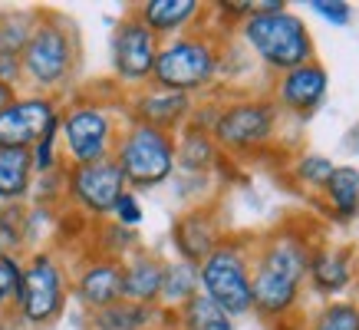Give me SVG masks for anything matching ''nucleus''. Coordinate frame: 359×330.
I'll list each match as a JSON object with an SVG mask.
<instances>
[{
    "mask_svg": "<svg viewBox=\"0 0 359 330\" xmlns=\"http://www.w3.org/2000/svg\"><path fill=\"white\" fill-rule=\"evenodd\" d=\"M327 86H330L327 70L310 60V63L297 66V70H290V73H283V79H280V86L277 89H280L283 106H290V110H297V112H306L327 96Z\"/></svg>",
    "mask_w": 359,
    "mask_h": 330,
    "instance_id": "nucleus-15",
    "label": "nucleus"
},
{
    "mask_svg": "<svg viewBox=\"0 0 359 330\" xmlns=\"http://www.w3.org/2000/svg\"><path fill=\"white\" fill-rule=\"evenodd\" d=\"M178 162H182V169H188V172L208 169V165L215 162V139H211L205 129L191 126L188 136L182 139V145H175V165Z\"/></svg>",
    "mask_w": 359,
    "mask_h": 330,
    "instance_id": "nucleus-25",
    "label": "nucleus"
},
{
    "mask_svg": "<svg viewBox=\"0 0 359 330\" xmlns=\"http://www.w3.org/2000/svg\"><path fill=\"white\" fill-rule=\"evenodd\" d=\"M60 129L66 139V155L73 159V165H89L102 162L112 152V119L102 106L83 103L60 116Z\"/></svg>",
    "mask_w": 359,
    "mask_h": 330,
    "instance_id": "nucleus-9",
    "label": "nucleus"
},
{
    "mask_svg": "<svg viewBox=\"0 0 359 330\" xmlns=\"http://www.w3.org/2000/svg\"><path fill=\"white\" fill-rule=\"evenodd\" d=\"M13 99H17V93H13V86H4V83H0V110H7V106H11Z\"/></svg>",
    "mask_w": 359,
    "mask_h": 330,
    "instance_id": "nucleus-34",
    "label": "nucleus"
},
{
    "mask_svg": "<svg viewBox=\"0 0 359 330\" xmlns=\"http://www.w3.org/2000/svg\"><path fill=\"white\" fill-rule=\"evenodd\" d=\"M330 172H333V162L330 159H323V155H306V159H300V165H297V176L304 178V182H310V185H327Z\"/></svg>",
    "mask_w": 359,
    "mask_h": 330,
    "instance_id": "nucleus-30",
    "label": "nucleus"
},
{
    "mask_svg": "<svg viewBox=\"0 0 359 330\" xmlns=\"http://www.w3.org/2000/svg\"><path fill=\"white\" fill-rule=\"evenodd\" d=\"M20 77V60L17 56H0V83L13 86V79Z\"/></svg>",
    "mask_w": 359,
    "mask_h": 330,
    "instance_id": "nucleus-33",
    "label": "nucleus"
},
{
    "mask_svg": "<svg viewBox=\"0 0 359 330\" xmlns=\"http://www.w3.org/2000/svg\"><path fill=\"white\" fill-rule=\"evenodd\" d=\"M112 215H116V221H119V228H135L142 221V205L139 198H135V192H122L119 202H116V209H112Z\"/></svg>",
    "mask_w": 359,
    "mask_h": 330,
    "instance_id": "nucleus-31",
    "label": "nucleus"
},
{
    "mask_svg": "<svg viewBox=\"0 0 359 330\" xmlns=\"http://www.w3.org/2000/svg\"><path fill=\"white\" fill-rule=\"evenodd\" d=\"M310 277L313 284L323 291V294H339L343 287L353 281V264H349V254L339 251V248H327L316 258H310Z\"/></svg>",
    "mask_w": 359,
    "mask_h": 330,
    "instance_id": "nucleus-19",
    "label": "nucleus"
},
{
    "mask_svg": "<svg viewBox=\"0 0 359 330\" xmlns=\"http://www.w3.org/2000/svg\"><path fill=\"white\" fill-rule=\"evenodd\" d=\"M306 275H310V248L297 235H277L250 271L254 308L267 317L287 314L294 308Z\"/></svg>",
    "mask_w": 359,
    "mask_h": 330,
    "instance_id": "nucleus-1",
    "label": "nucleus"
},
{
    "mask_svg": "<svg viewBox=\"0 0 359 330\" xmlns=\"http://www.w3.org/2000/svg\"><path fill=\"white\" fill-rule=\"evenodd\" d=\"M313 330H359V308L356 304H330L320 310Z\"/></svg>",
    "mask_w": 359,
    "mask_h": 330,
    "instance_id": "nucleus-27",
    "label": "nucleus"
},
{
    "mask_svg": "<svg viewBox=\"0 0 359 330\" xmlns=\"http://www.w3.org/2000/svg\"><path fill=\"white\" fill-rule=\"evenodd\" d=\"M215 73H218V50L205 37H178L172 44L158 46L152 66L155 86L185 93V96L208 86Z\"/></svg>",
    "mask_w": 359,
    "mask_h": 330,
    "instance_id": "nucleus-4",
    "label": "nucleus"
},
{
    "mask_svg": "<svg viewBox=\"0 0 359 330\" xmlns=\"http://www.w3.org/2000/svg\"><path fill=\"white\" fill-rule=\"evenodd\" d=\"M152 320V308H142L132 301H116L109 308L93 310L89 314V327L93 330H145Z\"/></svg>",
    "mask_w": 359,
    "mask_h": 330,
    "instance_id": "nucleus-22",
    "label": "nucleus"
},
{
    "mask_svg": "<svg viewBox=\"0 0 359 330\" xmlns=\"http://www.w3.org/2000/svg\"><path fill=\"white\" fill-rule=\"evenodd\" d=\"M198 11H201L198 0H145L135 17L158 37V33H178L182 27H188L198 17Z\"/></svg>",
    "mask_w": 359,
    "mask_h": 330,
    "instance_id": "nucleus-18",
    "label": "nucleus"
},
{
    "mask_svg": "<svg viewBox=\"0 0 359 330\" xmlns=\"http://www.w3.org/2000/svg\"><path fill=\"white\" fill-rule=\"evenodd\" d=\"M198 284L201 294L218 304L228 317H241L254 308L250 294V264L238 244H218L198 264Z\"/></svg>",
    "mask_w": 359,
    "mask_h": 330,
    "instance_id": "nucleus-5",
    "label": "nucleus"
},
{
    "mask_svg": "<svg viewBox=\"0 0 359 330\" xmlns=\"http://www.w3.org/2000/svg\"><path fill=\"white\" fill-rule=\"evenodd\" d=\"M175 244H178V251H182V261L198 268V264L221 244L218 228H215V221L208 218V215L191 211L185 218H178V225H175Z\"/></svg>",
    "mask_w": 359,
    "mask_h": 330,
    "instance_id": "nucleus-17",
    "label": "nucleus"
},
{
    "mask_svg": "<svg viewBox=\"0 0 359 330\" xmlns=\"http://www.w3.org/2000/svg\"><path fill=\"white\" fill-rule=\"evenodd\" d=\"M198 294V268L188 261H175L165 264V277H162V304H175V308H185L188 301Z\"/></svg>",
    "mask_w": 359,
    "mask_h": 330,
    "instance_id": "nucleus-23",
    "label": "nucleus"
},
{
    "mask_svg": "<svg viewBox=\"0 0 359 330\" xmlns=\"http://www.w3.org/2000/svg\"><path fill=\"white\" fill-rule=\"evenodd\" d=\"M56 132H60V122H53V126L40 136V143L30 149L33 172H53V165H56Z\"/></svg>",
    "mask_w": 359,
    "mask_h": 330,
    "instance_id": "nucleus-29",
    "label": "nucleus"
},
{
    "mask_svg": "<svg viewBox=\"0 0 359 330\" xmlns=\"http://www.w3.org/2000/svg\"><path fill=\"white\" fill-rule=\"evenodd\" d=\"M112 162L119 165L126 185L132 188H155L175 172V139L172 132L152 129L145 122H132L122 132Z\"/></svg>",
    "mask_w": 359,
    "mask_h": 330,
    "instance_id": "nucleus-3",
    "label": "nucleus"
},
{
    "mask_svg": "<svg viewBox=\"0 0 359 330\" xmlns=\"http://www.w3.org/2000/svg\"><path fill=\"white\" fill-rule=\"evenodd\" d=\"M36 23H40V17L27 11L0 13V56H17L20 60L23 46H27Z\"/></svg>",
    "mask_w": 359,
    "mask_h": 330,
    "instance_id": "nucleus-24",
    "label": "nucleus"
},
{
    "mask_svg": "<svg viewBox=\"0 0 359 330\" xmlns=\"http://www.w3.org/2000/svg\"><path fill=\"white\" fill-rule=\"evenodd\" d=\"M63 297H66V284H63V271L50 254H36L30 264H23L20 275V291H17V310L20 317L33 327H43L53 317H60L63 310Z\"/></svg>",
    "mask_w": 359,
    "mask_h": 330,
    "instance_id": "nucleus-7",
    "label": "nucleus"
},
{
    "mask_svg": "<svg viewBox=\"0 0 359 330\" xmlns=\"http://www.w3.org/2000/svg\"><path fill=\"white\" fill-rule=\"evenodd\" d=\"M323 20H330V23H337V27H343V23H349V17H353V11H349V4L346 0H313L310 4Z\"/></svg>",
    "mask_w": 359,
    "mask_h": 330,
    "instance_id": "nucleus-32",
    "label": "nucleus"
},
{
    "mask_svg": "<svg viewBox=\"0 0 359 330\" xmlns=\"http://www.w3.org/2000/svg\"><path fill=\"white\" fill-rule=\"evenodd\" d=\"M182 324L185 330H234V320L218 304H211L205 294H195L182 308Z\"/></svg>",
    "mask_w": 359,
    "mask_h": 330,
    "instance_id": "nucleus-26",
    "label": "nucleus"
},
{
    "mask_svg": "<svg viewBox=\"0 0 359 330\" xmlns=\"http://www.w3.org/2000/svg\"><path fill=\"white\" fill-rule=\"evenodd\" d=\"M76 301L89 310H102L122 301V264L112 258L86 264L76 275Z\"/></svg>",
    "mask_w": 359,
    "mask_h": 330,
    "instance_id": "nucleus-13",
    "label": "nucleus"
},
{
    "mask_svg": "<svg viewBox=\"0 0 359 330\" xmlns=\"http://www.w3.org/2000/svg\"><path fill=\"white\" fill-rule=\"evenodd\" d=\"M69 198L76 202L83 211L89 215H109L116 209L119 195L126 192V178H122L119 165L112 159H102V162H89V165H73L69 172Z\"/></svg>",
    "mask_w": 359,
    "mask_h": 330,
    "instance_id": "nucleus-10",
    "label": "nucleus"
},
{
    "mask_svg": "<svg viewBox=\"0 0 359 330\" xmlns=\"http://www.w3.org/2000/svg\"><path fill=\"white\" fill-rule=\"evenodd\" d=\"M73 70V40L56 20H40L20 53V73L36 86H60Z\"/></svg>",
    "mask_w": 359,
    "mask_h": 330,
    "instance_id": "nucleus-6",
    "label": "nucleus"
},
{
    "mask_svg": "<svg viewBox=\"0 0 359 330\" xmlns=\"http://www.w3.org/2000/svg\"><path fill=\"white\" fill-rule=\"evenodd\" d=\"M20 275L23 264L13 258L11 251H0V304H7L20 291Z\"/></svg>",
    "mask_w": 359,
    "mask_h": 330,
    "instance_id": "nucleus-28",
    "label": "nucleus"
},
{
    "mask_svg": "<svg viewBox=\"0 0 359 330\" xmlns=\"http://www.w3.org/2000/svg\"><path fill=\"white\" fill-rule=\"evenodd\" d=\"M271 132H273V106L257 103V99H244V103L224 106L211 122L215 145L228 149V152L257 149V145L271 139Z\"/></svg>",
    "mask_w": 359,
    "mask_h": 330,
    "instance_id": "nucleus-8",
    "label": "nucleus"
},
{
    "mask_svg": "<svg viewBox=\"0 0 359 330\" xmlns=\"http://www.w3.org/2000/svg\"><path fill=\"white\" fill-rule=\"evenodd\" d=\"M188 112H191V96L172 93V89L155 86L135 99V122H145V126L162 132H172L178 122H185Z\"/></svg>",
    "mask_w": 359,
    "mask_h": 330,
    "instance_id": "nucleus-14",
    "label": "nucleus"
},
{
    "mask_svg": "<svg viewBox=\"0 0 359 330\" xmlns=\"http://www.w3.org/2000/svg\"><path fill=\"white\" fill-rule=\"evenodd\" d=\"M53 122H60V110L46 96L13 99L7 110H0V149L30 152Z\"/></svg>",
    "mask_w": 359,
    "mask_h": 330,
    "instance_id": "nucleus-12",
    "label": "nucleus"
},
{
    "mask_svg": "<svg viewBox=\"0 0 359 330\" xmlns=\"http://www.w3.org/2000/svg\"><path fill=\"white\" fill-rule=\"evenodd\" d=\"M33 159L23 149H0V202H17L30 192Z\"/></svg>",
    "mask_w": 359,
    "mask_h": 330,
    "instance_id": "nucleus-20",
    "label": "nucleus"
},
{
    "mask_svg": "<svg viewBox=\"0 0 359 330\" xmlns=\"http://www.w3.org/2000/svg\"><path fill=\"white\" fill-rule=\"evenodd\" d=\"M155 53H158V37L132 13L116 27L112 37V70L126 83H145L152 79Z\"/></svg>",
    "mask_w": 359,
    "mask_h": 330,
    "instance_id": "nucleus-11",
    "label": "nucleus"
},
{
    "mask_svg": "<svg viewBox=\"0 0 359 330\" xmlns=\"http://www.w3.org/2000/svg\"><path fill=\"white\" fill-rule=\"evenodd\" d=\"M323 195L333 205L339 218H353L359 211V169L353 165H333L327 185H323Z\"/></svg>",
    "mask_w": 359,
    "mask_h": 330,
    "instance_id": "nucleus-21",
    "label": "nucleus"
},
{
    "mask_svg": "<svg viewBox=\"0 0 359 330\" xmlns=\"http://www.w3.org/2000/svg\"><path fill=\"white\" fill-rule=\"evenodd\" d=\"M165 264L152 254H135L129 264H122V301L152 308L162 294Z\"/></svg>",
    "mask_w": 359,
    "mask_h": 330,
    "instance_id": "nucleus-16",
    "label": "nucleus"
},
{
    "mask_svg": "<svg viewBox=\"0 0 359 330\" xmlns=\"http://www.w3.org/2000/svg\"><path fill=\"white\" fill-rule=\"evenodd\" d=\"M244 40L264 63L273 70H283V73L310 63V56H313L310 30L297 13L261 11L257 4H254V13L244 20Z\"/></svg>",
    "mask_w": 359,
    "mask_h": 330,
    "instance_id": "nucleus-2",
    "label": "nucleus"
}]
</instances>
